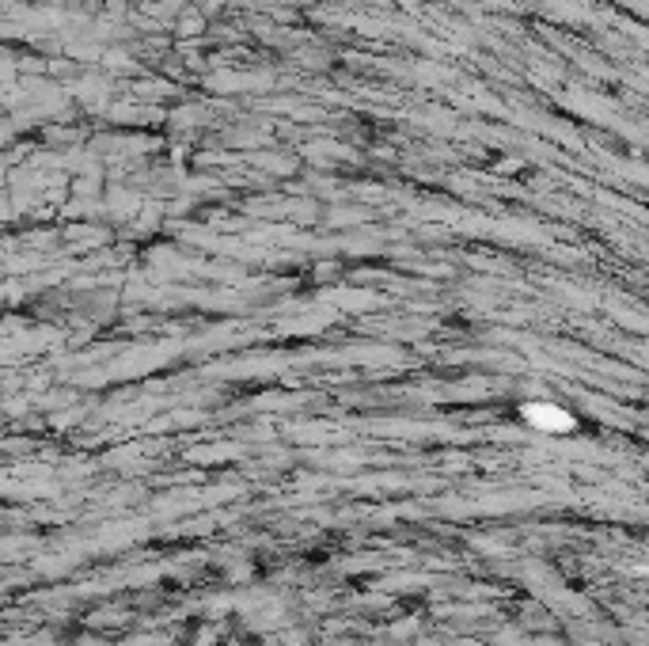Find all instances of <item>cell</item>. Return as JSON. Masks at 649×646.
<instances>
[{
  "instance_id": "cell-1",
  "label": "cell",
  "mask_w": 649,
  "mask_h": 646,
  "mask_svg": "<svg viewBox=\"0 0 649 646\" xmlns=\"http://www.w3.org/2000/svg\"><path fill=\"white\" fill-rule=\"evenodd\" d=\"M558 407H528V419L535 426H569V419H558Z\"/></svg>"
}]
</instances>
